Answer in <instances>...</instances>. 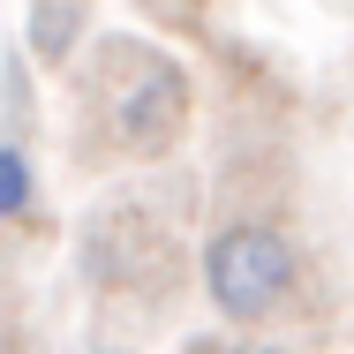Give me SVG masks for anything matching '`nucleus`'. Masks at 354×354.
<instances>
[{"label": "nucleus", "mask_w": 354, "mask_h": 354, "mask_svg": "<svg viewBox=\"0 0 354 354\" xmlns=\"http://www.w3.org/2000/svg\"><path fill=\"white\" fill-rule=\"evenodd\" d=\"M83 98L98 113V129L113 136V151H129V158H158L189 129V75H181V61L158 53V46H136V38H106L98 46V61L83 75Z\"/></svg>", "instance_id": "f257e3e1"}, {"label": "nucleus", "mask_w": 354, "mask_h": 354, "mask_svg": "<svg viewBox=\"0 0 354 354\" xmlns=\"http://www.w3.org/2000/svg\"><path fill=\"white\" fill-rule=\"evenodd\" d=\"M294 279H301L294 241H286L272 218H234V226H218L212 241H204V294H212V309L226 324L279 317Z\"/></svg>", "instance_id": "f03ea898"}, {"label": "nucleus", "mask_w": 354, "mask_h": 354, "mask_svg": "<svg viewBox=\"0 0 354 354\" xmlns=\"http://www.w3.org/2000/svg\"><path fill=\"white\" fill-rule=\"evenodd\" d=\"M83 264L98 272V279L113 286V294H166L174 279V249H166V234H143L136 212H106L91 226V241H83Z\"/></svg>", "instance_id": "7ed1b4c3"}, {"label": "nucleus", "mask_w": 354, "mask_h": 354, "mask_svg": "<svg viewBox=\"0 0 354 354\" xmlns=\"http://www.w3.org/2000/svg\"><path fill=\"white\" fill-rule=\"evenodd\" d=\"M75 30H83V0H30V46H38V61H68Z\"/></svg>", "instance_id": "20e7f679"}, {"label": "nucleus", "mask_w": 354, "mask_h": 354, "mask_svg": "<svg viewBox=\"0 0 354 354\" xmlns=\"http://www.w3.org/2000/svg\"><path fill=\"white\" fill-rule=\"evenodd\" d=\"M38 212V166H30V151L23 143H0V218L15 226V218Z\"/></svg>", "instance_id": "39448f33"}, {"label": "nucleus", "mask_w": 354, "mask_h": 354, "mask_svg": "<svg viewBox=\"0 0 354 354\" xmlns=\"http://www.w3.org/2000/svg\"><path fill=\"white\" fill-rule=\"evenodd\" d=\"M189 354H286V347H241V339H196Z\"/></svg>", "instance_id": "423d86ee"}, {"label": "nucleus", "mask_w": 354, "mask_h": 354, "mask_svg": "<svg viewBox=\"0 0 354 354\" xmlns=\"http://www.w3.org/2000/svg\"><path fill=\"white\" fill-rule=\"evenodd\" d=\"M0 354H15V347H8V324H0Z\"/></svg>", "instance_id": "0eeeda50"}, {"label": "nucleus", "mask_w": 354, "mask_h": 354, "mask_svg": "<svg viewBox=\"0 0 354 354\" xmlns=\"http://www.w3.org/2000/svg\"><path fill=\"white\" fill-rule=\"evenodd\" d=\"M91 354H106V347H91Z\"/></svg>", "instance_id": "6e6552de"}]
</instances>
